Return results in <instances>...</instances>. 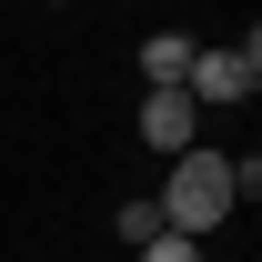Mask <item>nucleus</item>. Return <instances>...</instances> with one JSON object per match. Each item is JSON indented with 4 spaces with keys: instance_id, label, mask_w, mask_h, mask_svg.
<instances>
[{
    "instance_id": "nucleus-1",
    "label": "nucleus",
    "mask_w": 262,
    "mask_h": 262,
    "mask_svg": "<svg viewBox=\"0 0 262 262\" xmlns=\"http://www.w3.org/2000/svg\"><path fill=\"white\" fill-rule=\"evenodd\" d=\"M232 212H242V202H232V162L222 151H171V182H162V232H212V222H232Z\"/></svg>"
},
{
    "instance_id": "nucleus-2",
    "label": "nucleus",
    "mask_w": 262,
    "mask_h": 262,
    "mask_svg": "<svg viewBox=\"0 0 262 262\" xmlns=\"http://www.w3.org/2000/svg\"><path fill=\"white\" fill-rule=\"evenodd\" d=\"M182 91H192L202 111H212V101H252L262 91V40H242V51H192Z\"/></svg>"
},
{
    "instance_id": "nucleus-3",
    "label": "nucleus",
    "mask_w": 262,
    "mask_h": 262,
    "mask_svg": "<svg viewBox=\"0 0 262 262\" xmlns=\"http://www.w3.org/2000/svg\"><path fill=\"white\" fill-rule=\"evenodd\" d=\"M131 131H141L151 151H192V141H202V101L182 91V81H171V91H141V121H131Z\"/></svg>"
},
{
    "instance_id": "nucleus-4",
    "label": "nucleus",
    "mask_w": 262,
    "mask_h": 262,
    "mask_svg": "<svg viewBox=\"0 0 262 262\" xmlns=\"http://www.w3.org/2000/svg\"><path fill=\"white\" fill-rule=\"evenodd\" d=\"M192 51H202L192 31H151V40H141V81H151V91H171V81L192 71Z\"/></svg>"
},
{
    "instance_id": "nucleus-5",
    "label": "nucleus",
    "mask_w": 262,
    "mask_h": 262,
    "mask_svg": "<svg viewBox=\"0 0 262 262\" xmlns=\"http://www.w3.org/2000/svg\"><path fill=\"white\" fill-rule=\"evenodd\" d=\"M111 232H121L131 252H141V242H151V232H162V202H121V212H111Z\"/></svg>"
},
{
    "instance_id": "nucleus-6",
    "label": "nucleus",
    "mask_w": 262,
    "mask_h": 262,
    "mask_svg": "<svg viewBox=\"0 0 262 262\" xmlns=\"http://www.w3.org/2000/svg\"><path fill=\"white\" fill-rule=\"evenodd\" d=\"M141 262H202V242H192V232H151V242H141Z\"/></svg>"
}]
</instances>
